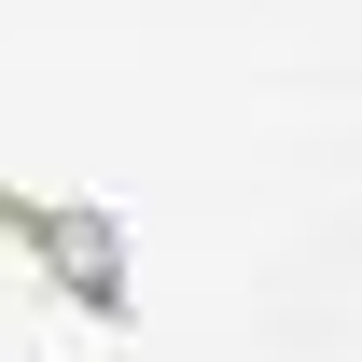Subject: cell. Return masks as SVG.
<instances>
[{
  "instance_id": "cell-1",
  "label": "cell",
  "mask_w": 362,
  "mask_h": 362,
  "mask_svg": "<svg viewBox=\"0 0 362 362\" xmlns=\"http://www.w3.org/2000/svg\"><path fill=\"white\" fill-rule=\"evenodd\" d=\"M0 237H14V251H42V265L70 279V307H84V320H126L139 251H126L112 209H84V195H14V181H0Z\"/></svg>"
}]
</instances>
